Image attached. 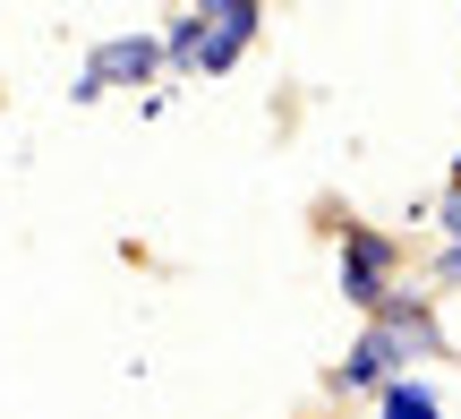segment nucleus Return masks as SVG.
<instances>
[{"label": "nucleus", "mask_w": 461, "mask_h": 419, "mask_svg": "<svg viewBox=\"0 0 461 419\" xmlns=\"http://www.w3.org/2000/svg\"><path fill=\"white\" fill-rule=\"evenodd\" d=\"M265 9L257 0H222V9H188V68L197 77H222L230 60H240L248 43H257Z\"/></svg>", "instance_id": "1"}, {"label": "nucleus", "mask_w": 461, "mask_h": 419, "mask_svg": "<svg viewBox=\"0 0 461 419\" xmlns=\"http://www.w3.org/2000/svg\"><path fill=\"white\" fill-rule=\"evenodd\" d=\"M393 266H402V240L393 232H367V223H350V232H342V300L350 308L376 317V308L393 300Z\"/></svg>", "instance_id": "2"}, {"label": "nucleus", "mask_w": 461, "mask_h": 419, "mask_svg": "<svg viewBox=\"0 0 461 419\" xmlns=\"http://www.w3.org/2000/svg\"><path fill=\"white\" fill-rule=\"evenodd\" d=\"M154 68H163V43H154V34H112V43H95V60H86L77 103H103L112 86H146Z\"/></svg>", "instance_id": "3"}, {"label": "nucleus", "mask_w": 461, "mask_h": 419, "mask_svg": "<svg viewBox=\"0 0 461 419\" xmlns=\"http://www.w3.org/2000/svg\"><path fill=\"white\" fill-rule=\"evenodd\" d=\"M393 369H411L402 342L384 334V325H367V334L342 351V369H333V377H342V394H384V386H393Z\"/></svg>", "instance_id": "4"}, {"label": "nucleus", "mask_w": 461, "mask_h": 419, "mask_svg": "<svg viewBox=\"0 0 461 419\" xmlns=\"http://www.w3.org/2000/svg\"><path fill=\"white\" fill-rule=\"evenodd\" d=\"M376 325L402 342V360H436L445 351V325H436V300H411V291H393V300L376 308Z\"/></svg>", "instance_id": "5"}, {"label": "nucleus", "mask_w": 461, "mask_h": 419, "mask_svg": "<svg viewBox=\"0 0 461 419\" xmlns=\"http://www.w3.org/2000/svg\"><path fill=\"white\" fill-rule=\"evenodd\" d=\"M384 419H445V403H436L428 377H393L384 386Z\"/></svg>", "instance_id": "6"}, {"label": "nucleus", "mask_w": 461, "mask_h": 419, "mask_svg": "<svg viewBox=\"0 0 461 419\" xmlns=\"http://www.w3.org/2000/svg\"><path fill=\"white\" fill-rule=\"evenodd\" d=\"M436 223H445V232H453V249H461V188H445V197H436Z\"/></svg>", "instance_id": "7"}, {"label": "nucleus", "mask_w": 461, "mask_h": 419, "mask_svg": "<svg viewBox=\"0 0 461 419\" xmlns=\"http://www.w3.org/2000/svg\"><path fill=\"white\" fill-rule=\"evenodd\" d=\"M445 283H461V249H445Z\"/></svg>", "instance_id": "8"}]
</instances>
